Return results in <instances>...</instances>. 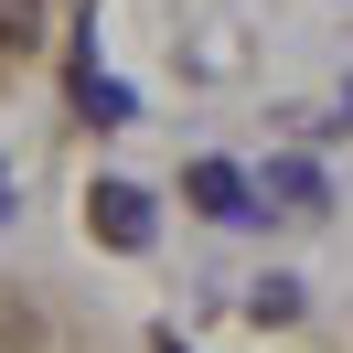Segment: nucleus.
Returning <instances> with one entry per match:
<instances>
[{
	"instance_id": "nucleus-1",
	"label": "nucleus",
	"mask_w": 353,
	"mask_h": 353,
	"mask_svg": "<svg viewBox=\"0 0 353 353\" xmlns=\"http://www.w3.org/2000/svg\"><path fill=\"white\" fill-rule=\"evenodd\" d=\"M86 225L118 246V257H139V246H150V193H139V182H97V193H86Z\"/></svg>"
},
{
	"instance_id": "nucleus-2",
	"label": "nucleus",
	"mask_w": 353,
	"mask_h": 353,
	"mask_svg": "<svg viewBox=\"0 0 353 353\" xmlns=\"http://www.w3.org/2000/svg\"><path fill=\"white\" fill-rule=\"evenodd\" d=\"M182 193H193L214 225H236V214H246V172H236V161H193V172H182Z\"/></svg>"
},
{
	"instance_id": "nucleus-3",
	"label": "nucleus",
	"mask_w": 353,
	"mask_h": 353,
	"mask_svg": "<svg viewBox=\"0 0 353 353\" xmlns=\"http://www.w3.org/2000/svg\"><path fill=\"white\" fill-rule=\"evenodd\" d=\"M246 321H300V279H257V289H246Z\"/></svg>"
},
{
	"instance_id": "nucleus-4",
	"label": "nucleus",
	"mask_w": 353,
	"mask_h": 353,
	"mask_svg": "<svg viewBox=\"0 0 353 353\" xmlns=\"http://www.w3.org/2000/svg\"><path fill=\"white\" fill-rule=\"evenodd\" d=\"M0 43H11V54L43 43V0H0Z\"/></svg>"
}]
</instances>
